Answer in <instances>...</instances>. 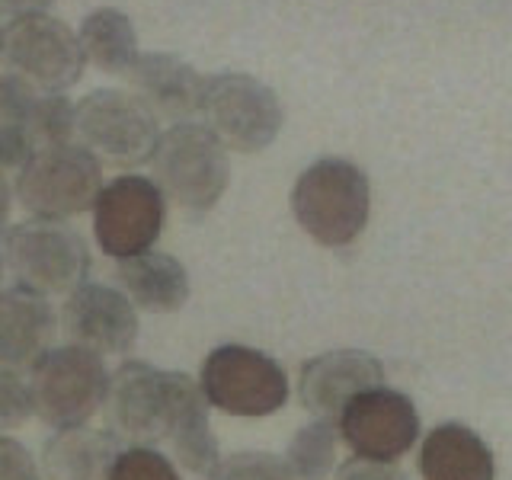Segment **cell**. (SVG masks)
Here are the masks:
<instances>
[{
    "instance_id": "26",
    "label": "cell",
    "mask_w": 512,
    "mask_h": 480,
    "mask_svg": "<svg viewBox=\"0 0 512 480\" xmlns=\"http://www.w3.org/2000/svg\"><path fill=\"white\" fill-rule=\"evenodd\" d=\"M32 413L36 410H32L29 381L13 368H0V429L23 426Z\"/></svg>"
},
{
    "instance_id": "23",
    "label": "cell",
    "mask_w": 512,
    "mask_h": 480,
    "mask_svg": "<svg viewBox=\"0 0 512 480\" xmlns=\"http://www.w3.org/2000/svg\"><path fill=\"white\" fill-rule=\"evenodd\" d=\"M336 442L340 429L333 420H314L301 426L288 442L285 464L295 480H327L336 464Z\"/></svg>"
},
{
    "instance_id": "15",
    "label": "cell",
    "mask_w": 512,
    "mask_h": 480,
    "mask_svg": "<svg viewBox=\"0 0 512 480\" xmlns=\"http://www.w3.org/2000/svg\"><path fill=\"white\" fill-rule=\"evenodd\" d=\"M384 365L362 349H336L301 365L298 397L317 420H340L349 400L381 388Z\"/></svg>"
},
{
    "instance_id": "11",
    "label": "cell",
    "mask_w": 512,
    "mask_h": 480,
    "mask_svg": "<svg viewBox=\"0 0 512 480\" xmlns=\"http://www.w3.org/2000/svg\"><path fill=\"white\" fill-rule=\"evenodd\" d=\"M167 218V196L148 176L125 173L103 183L93 202V234L96 244L112 260L148 253Z\"/></svg>"
},
{
    "instance_id": "4",
    "label": "cell",
    "mask_w": 512,
    "mask_h": 480,
    "mask_svg": "<svg viewBox=\"0 0 512 480\" xmlns=\"http://www.w3.org/2000/svg\"><path fill=\"white\" fill-rule=\"evenodd\" d=\"M0 260L10 266L16 285L39 295H71L90 276V247L64 221L32 218L4 231Z\"/></svg>"
},
{
    "instance_id": "2",
    "label": "cell",
    "mask_w": 512,
    "mask_h": 480,
    "mask_svg": "<svg viewBox=\"0 0 512 480\" xmlns=\"http://www.w3.org/2000/svg\"><path fill=\"white\" fill-rule=\"evenodd\" d=\"M292 212L317 244H352L365 231L372 212V186L365 170L343 157L317 160L295 180Z\"/></svg>"
},
{
    "instance_id": "21",
    "label": "cell",
    "mask_w": 512,
    "mask_h": 480,
    "mask_svg": "<svg viewBox=\"0 0 512 480\" xmlns=\"http://www.w3.org/2000/svg\"><path fill=\"white\" fill-rule=\"evenodd\" d=\"M77 42L84 48V58L93 61L96 68L106 74H128V68L138 58V36L132 20L122 10H93L90 16H84L77 32Z\"/></svg>"
},
{
    "instance_id": "17",
    "label": "cell",
    "mask_w": 512,
    "mask_h": 480,
    "mask_svg": "<svg viewBox=\"0 0 512 480\" xmlns=\"http://www.w3.org/2000/svg\"><path fill=\"white\" fill-rule=\"evenodd\" d=\"M58 314L45 295L13 285L0 292V368H32L42 352L52 349Z\"/></svg>"
},
{
    "instance_id": "13",
    "label": "cell",
    "mask_w": 512,
    "mask_h": 480,
    "mask_svg": "<svg viewBox=\"0 0 512 480\" xmlns=\"http://www.w3.org/2000/svg\"><path fill=\"white\" fill-rule=\"evenodd\" d=\"M336 429H340V439L356 452V458L394 464L420 439V413L407 394L381 384V388L349 400L336 420Z\"/></svg>"
},
{
    "instance_id": "28",
    "label": "cell",
    "mask_w": 512,
    "mask_h": 480,
    "mask_svg": "<svg viewBox=\"0 0 512 480\" xmlns=\"http://www.w3.org/2000/svg\"><path fill=\"white\" fill-rule=\"evenodd\" d=\"M336 480H407V474L394 468V464L384 461H365V458H349L340 471H336Z\"/></svg>"
},
{
    "instance_id": "29",
    "label": "cell",
    "mask_w": 512,
    "mask_h": 480,
    "mask_svg": "<svg viewBox=\"0 0 512 480\" xmlns=\"http://www.w3.org/2000/svg\"><path fill=\"white\" fill-rule=\"evenodd\" d=\"M55 0H0V13L26 16V13H45Z\"/></svg>"
},
{
    "instance_id": "19",
    "label": "cell",
    "mask_w": 512,
    "mask_h": 480,
    "mask_svg": "<svg viewBox=\"0 0 512 480\" xmlns=\"http://www.w3.org/2000/svg\"><path fill=\"white\" fill-rule=\"evenodd\" d=\"M119 452L122 442L109 429H55L42 448V471L48 480H106Z\"/></svg>"
},
{
    "instance_id": "7",
    "label": "cell",
    "mask_w": 512,
    "mask_h": 480,
    "mask_svg": "<svg viewBox=\"0 0 512 480\" xmlns=\"http://www.w3.org/2000/svg\"><path fill=\"white\" fill-rule=\"evenodd\" d=\"M74 135L100 164L132 170L151 160L160 122L135 93L103 87L74 106Z\"/></svg>"
},
{
    "instance_id": "27",
    "label": "cell",
    "mask_w": 512,
    "mask_h": 480,
    "mask_svg": "<svg viewBox=\"0 0 512 480\" xmlns=\"http://www.w3.org/2000/svg\"><path fill=\"white\" fill-rule=\"evenodd\" d=\"M0 480H42L36 458L23 442L0 436Z\"/></svg>"
},
{
    "instance_id": "14",
    "label": "cell",
    "mask_w": 512,
    "mask_h": 480,
    "mask_svg": "<svg viewBox=\"0 0 512 480\" xmlns=\"http://www.w3.org/2000/svg\"><path fill=\"white\" fill-rule=\"evenodd\" d=\"M61 330L74 346L96 356H122L138 340V308L116 285L84 282L68 295L61 308Z\"/></svg>"
},
{
    "instance_id": "8",
    "label": "cell",
    "mask_w": 512,
    "mask_h": 480,
    "mask_svg": "<svg viewBox=\"0 0 512 480\" xmlns=\"http://www.w3.org/2000/svg\"><path fill=\"white\" fill-rule=\"evenodd\" d=\"M202 119L224 148L256 154L279 138L285 112L272 87L250 74L221 71L205 77Z\"/></svg>"
},
{
    "instance_id": "5",
    "label": "cell",
    "mask_w": 512,
    "mask_h": 480,
    "mask_svg": "<svg viewBox=\"0 0 512 480\" xmlns=\"http://www.w3.org/2000/svg\"><path fill=\"white\" fill-rule=\"evenodd\" d=\"M32 410L52 429L84 426L103 407L109 391V372L103 356L84 346L48 349L29 368Z\"/></svg>"
},
{
    "instance_id": "3",
    "label": "cell",
    "mask_w": 512,
    "mask_h": 480,
    "mask_svg": "<svg viewBox=\"0 0 512 480\" xmlns=\"http://www.w3.org/2000/svg\"><path fill=\"white\" fill-rule=\"evenodd\" d=\"M148 164L160 192L196 215L212 212L231 183L228 148L199 122H180L160 132Z\"/></svg>"
},
{
    "instance_id": "6",
    "label": "cell",
    "mask_w": 512,
    "mask_h": 480,
    "mask_svg": "<svg viewBox=\"0 0 512 480\" xmlns=\"http://www.w3.org/2000/svg\"><path fill=\"white\" fill-rule=\"evenodd\" d=\"M103 189V164L84 144L64 141L32 154L16 176V199L29 215L64 221L93 208Z\"/></svg>"
},
{
    "instance_id": "9",
    "label": "cell",
    "mask_w": 512,
    "mask_h": 480,
    "mask_svg": "<svg viewBox=\"0 0 512 480\" xmlns=\"http://www.w3.org/2000/svg\"><path fill=\"white\" fill-rule=\"evenodd\" d=\"M0 64L45 93H64L84 74L87 58L68 23L48 13H26L0 29Z\"/></svg>"
},
{
    "instance_id": "16",
    "label": "cell",
    "mask_w": 512,
    "mask_h": 480,
    "mask_svg": "<svg viewBox=\"0 0 512 480\" xmlns=\"http://www.w3.org/2000/svg\"><path fill=\"white\" fill-rule=\"evenodd\" d=\"M128 93L148 106L157 122H192L202 116L205 100V74H199L189 61L167 55V52H144L125 74Z\"/></svg>"
},
{
    "instance_id": "20",
    "label": "cell",
    "mask_w": 512,
    "mask_h": 480,
    "mask_svg": "<svg viewBox=\"0 0 512 480\" xmlns=\"http://www.w3.org/2000/svg\"><path fill=\"white\" fill-rule=\"evenodd\" d=\"M423 480H493V452L474 429L442 423L420 448Z\"/></svg>"
},
{
    "instance_id": "30",
    "label": "cell",
    "mask_w": 512,
    "mask_h": 480,
    "mask_svg": "<svg viewBox=\"0 0 512 480\" xmlns=\"http://www.w3.org/2000/svg\"><path fill=\"white\" fill-rule=\"evenodd\" d=\"M10 208H13V186L7 180V170L0 167V231H4V224L10 221Z\"/></svg>"
},
{
    "instance_id": "18",
    "label": "cell",
    "mask_w": 512,
    "mask_h": 480,
    "mask_svg": "<svg viewBox=\"0 0 512 480\" xmlns=\"http://www.w3.org/2000/svg\"><path fill=\"white\" fill-rule=\"evenodd\" d=\"M119 292L148 314H173L189 301V272L170 253H138L116 266Z\"/></svg>"
},
{
    "instance_id": "1",
    "label": "cell",
    "mask_w": 512,
    "mask_h": 480,
    "mask_svg": "<svg viewBox=\"0 0 512 480\" xmlns=\"http://www.w3.org/2000/svg\"><path fill=\"white\" fill-rule=\"evenodd\" d=\"M192 381L196 378L186 372H164L151 362H122L109 375V391L103 400L109 432L128 445L154 448L170 442L176 413Z\"/></svg>"
},
{
    "instance_id": "25",
    "label": "cell",
    "mask_w": 512,
    "mask_h": 480,
    "mask_svg": "<svg viewBox=\"0 0 512 480\" xmlns=\"http://www.w3.org/2000/svg\"><path fill=\"white\" fill-rule=\"evenodd\" d=\"M106 480H180L173 461L148 445H128L116 455Z\"/></svg>"
},
{
    "instance_id": "24",
    "label": "cell",
    "mask_w": 512,
    "mask_h": 480,
    "mask_svg": "<svg viewBox=\"0 0 512 480\" xmlns=\"http://www.w3.org/2000/svg\"><path fill=\"white\" fill-rule=\"evenodd\" d=\"M205 480H295L285 458L269 452H234L218 458Z\"/></svg>"
},
{
    "instance_id": "12",
    "label": "cell",
    "mask_w": 512,
    "mask_h": 480,
    "mask_svg": "<svg viewBox=\"0 0 512 480\" xmlns=\"http://www.w3.org/2000/svg\"><path fill=\"white\" fill-rule=\"evenodd\" d=\"M74 141V106L16 74H0V167H23L52 144Z\"/></svg>"
},
{
    "instance_id": "32",
    "label": "cell",
    "mask_w": 512,
    "mask_h": 480,
    "mask_svg": "<svg viewBox=\"0 0 512 480\" xmlns=\"http://www.w3.org/2000/svg\"><path fill=\"white\" fill-rule=\"evenodd\" d=\"M0 29H4V26H0Z\"/></svg>"
},
{
    "instance_id": "22",
    "label": "cell",
    "mask_w": 512,
    "mask_h": 480,
    "mask_svg": "<svg viewBox=\"0 0 512 480\" xmlns=\"http://www.w3.org/2000/svg\"><path fill=\"white\" fill-rule=\"evenodd\" d=\"M170 448L173 458L192 474H208L221 458L218 439L212 432V423H208V404L199 391V381H192L183 394L180 413H176V423L170 432Z\"/></svg>"
},
{
    "instance_id": "31",
    "label": "cell",
    "mask_w": 512,
    "mask_h": 480,
    "mask_svg": "<svg viewBox=\"0 0 512 480\" xmlns=\"http://www.w3.org/2000/svg\"><path fill=\"white\" fill-rule=\"evenodd\" d=\"M0 279H4V260H0Z\"/></svg>"
},
{
    "instance_id": "10",
    "label": "cell",
    "mask_w": 512,
    "mask_h": 480,
    "mask_svg": "<svg viewBox=\"0 0 512 480\" xmlns=\"http://www.w3.org/2000/svg\"><path fill=\"white\" fill-rule=\"evenodd\" d=\"M199 391L208 407L253 420L285 407L288 375L266 352L228 343L208 352L199 372Z\"/></svg>"
}]
</instances>
